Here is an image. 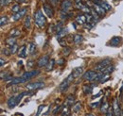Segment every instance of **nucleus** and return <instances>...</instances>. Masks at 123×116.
Segmentation results:
<instances>
[{
	"mask_svg": "<svg viewBox=\"0 0 123 116\" xmlns=\"http://www.w3.org/2000/svg\"><path fill=\"white\" fill-rule=\"evenodd\" d=\"M21 10H22V9H21V7H20L19 4H15V5H13L12 8H11V11H12L13 13H17V12H19Z\"/></svg>",
	"mask_w": 123,
	"mask_h": 116,
	"instance_id": "nucleus-33",
	"label": "nucleus"
},
{
	"mask_svg": "<svg viewBox=\"0 0 123 116\" xmlns=\"http://www.w3.org/2000/svg\"><path fill=\"white\" fill-rule=\"evenodd\" d=\"M32 64H33V61H29V62L27 63V67H31Z\"/></svg>",
	"mask_w": 123,
	"mask_h": 116,
	"instance_id": "nucleus-46",
	"label": "nucleus"
},
{
	"mask_svg": "<svg viewBox=\"0 0 123 116\" xmlns=\"http://www.w3.org/2000/svg\"><path fill=\"white\" fill-rule=\"evenodd\" d=\"M74 102H75V98H74V96L73 95H69V96L66 98V102H65V104L71 107V106H73L74 105Z\"/></svg>",
	"mask_w": 123,
	"mask_h": 116,
	"instance_id": "nucleus-28",
	"label": "nucleus"
},
{
	"mask_svg": "<svg viewBox=\"0 0 123 116\" xmlns=\"http://www.w3.org/2000/svg\"><path fill=\"white\" fill-rule=\"evenodd\" d=\"M110 64H111V60H110V59H106V60L100 61L99 62H98V63L95 65V70L99 72V73H101L103 70L105 69L108 65H110Z\"/></svg>",
	"mask_w": 123,
	"mask_h": 116,
	"instance_id": "nucleus-3",
	"label": "nucleus"
},
{
	"mask_svg": "<svg viewBox=\"0 0 123 116\" xmlns=\"http://www.w3.org/2000/svg\"><path fill=\"white\" fill-rule=\"evenodd\" d=\"M17 50H19L18 49V45H17V44H14V45H11L10 46V51H11V54H15L16 52H17Z\"/></svg>",
	"mask_w": 123,
	"mask_h": 116,
	"instance_id": "nucleus-34",
	"label": "nucleus"
},
{
	"mask_svg": "<svg viewBox=\"0 0 123 116\" xmlns=\"http://www.w3.org/2000/svg\"><path fill=\"white\" fill-rule=\"evenodd\" d=\"M74 43L76 44V45H80L82 41H83V37L81 36V35H80V34H76L75 36H74Z\"/></svg>",
	"mask_w": 123,
	"mask_h": 116,
	"instance_id": "nucleus-24",
	"label": "nucleus"
},
{
	"mask_svg": "<svg viewBox=\"0 0 123 116\" xmlns=\"http://www.w3.org/2000/svg\"><path fill=\"white\" fill-rule=\"evenodd\" d=\"M72 74H73V76L75 78L80 77V76L83 75V68H82V67H77V68H75V69L73 70Z\"/></svg>",
	"mask_w": 123,
	"mask_h": 116,
	"instance_id": "nucleus-18",
	"label": "nucleus"
},
{
	"mask_svg": "<svg viewBox=\"0 0 123 116\" xmlns=\"http://www.w3.org/2000/svg\"><path fill=\"white\" fill-rule=\"evenodd\" d=\"M54 65H55V61H54L53 59L49 60L48 63V64H47V66H46V70H47V72L51 71V70L54 68Z\"/></svg>",
	"mask_w": 123,
	"mask_h": 116,
	"instance_id": "nucleus-22",
	"label": "nucleus"
},
{
	"mask_svg": "<svg viewBox=\"0 0 123 116\" xmlns=\"http://www.w3.org/2000/svg\"><path fill=\"white\" fill-rule=\"evenodd\" d=\"M27 82L26 79L21 76H18V77H13L8 84V86H13V85H17V84H21V83H25Z\"/></svg>",
	"mask_w": 123,
	"mask_h": 116,
	"instance_id": "nucleus-9",
	"label": "nucleus"
},
{
	"mask_svg": "<svg viewBox=\"0 0 123 116\" xmlns=\"http://www.w3.org/2000/svg\"><path fill=\"white\" fill-rule=\"evenodd\" d=\"M93 9L98 12V14L100 16V15H104V13L106 12L105 10H104V9L103 8H101L99 5H98V4H93Z\"/></svg>",
	"mask_w": 123,
	"mask_h": 116,
	"instance_id": "nucleus-19",
	"label": "nucleus"
},
{
	"mask_svg": "<svg viewBox=\"0 0 123 116\" xmlns=\"http://www.w3.org/2000/svg\"><path fill=\"white\" fill-rule=\"evenodd\" d=\"M43 9H44V10L46 12V15L48 17H49V18H52L53 17L54 10H53V9H52V7L50 5H48V4H44L43 5Z\"/></svg>",
	"mask_w": 123,
	"mask_h": 116,
	"instance_id": "nucleus-12",
	"label": "nucleus"
},
{
	"mask_svg": "<svg viewBox=\"0 0 123 116\" xmlns=\"http://www.w3.org/2000/svg\"><path fill=\"white\" fill-rule=\"evenodd\" d=\"M122 116H123V111H122Z\"/></svg>",
	"mask_w": 123,
	"mask_h": 116,
	"instance_id": "nucleus-53",
	"label": "nucleus"
},
{
	"mask_svg": "<svg viewBox=\"0 0 123 116\" xmlns=\"http://www.w3.org/2000/svg\"><path fill=\"white\" fill-rule=\"evenodd\" d=\"M27 11V8H23V9H22V10H21L19 12L14 13V15H12V20H13V21H18V20L22 19L25 15H26Z\"/></svg>",
	"mask_w": 123,
	"mask_h": 116,
	"instance_id": "nucleus-11",
	"label": "nucleus"
},
{
	"mask_svg": "<svg viewBox=\"0 0 123 116\" xmlns=\"http://www.w3.org/2000/svg\"><path fill=\"white\" fill-rule=\"evenodd\" d=\"M113 111L115 116H121L122 115V111L120 110V106L119 103L118 101V99H115L113 102Z\"/></svg>",
	"mask_w": 123,
	"mask_h": 116,
	"instance_id": "nucleus-7",
	"label": "nucleus"
},
{
	"mask_svg": "<svg viewBox=\"0 0 123 116\" xmlns=\"http://www.w3.org/2000/svg\"><path fill=\"white\" fill-rule=\"evenodd\" d=\"M114 69H115V67H114L113 65H111V64H110V65H108L105 69L103 70L101 73H103V74H111V73L114 71Z\"/></svg>",
	"mask_w": 123,
	"mask_h": 116,
	"instance_id": "nucleus-31",
	"label": "nucleus"
},
{
	"mask_svg": "<svg viewBox=\"0 0 123 116\" xmlns=\"http://www.w3.org/2000/svg\"><path fill=\"white\" fill-rule=\"evenodd\" d=\"M98 105H99V102H96V103H92L90 106H91L92 109H95V108H98Z\"/></svg>",
	"mask_w": 123,
	"mask_h": 116,
	"instance_id": "nucleus-44",
	"label": "nucleus"
},
{
	"mask_svg": "<svg viewBox=\"0 0 123 116\" xmlns=\"http://www.w3.org/2000/svg\"><path fill=\"white\" fill-rule=\"evenodd\" d=\"M88 1H93V0H88Z\"/></svg>",
	"mask_w": 123,
	"mask_h": 116,
	"instance_id": "nucleus-52",
	"label": "nucleus"
},
{
	"mask_svg": "<svg viewBox=\"0 0 123 116\" xmlns=\"http://www.w3.org/2000/svg\"><path fill=\"white\" fill-rule=\"evenodd\" d=\"M35 51H36V44L31 43L29 45V47H28V52H29L30 55H33L35 53Z\"/></svg>",
	"mask_w": 123,
	"mask_h": 116,
	"instance_id": "nucleus-29",
	"label": "nucleus"
},
{
	"mask_svg": "<svg viewBox=\"0 0 123 116\" xmlns=\"http://www.w3.org/2000/svg\"><path fill=\"white\" fill-rule=\"evenodd\" d=\"M109 75H110V74H103L102 78H101V80H100V82H99V83H103V82L107 81V80L110 78V76H109Z\"/></svg>",
	"mask_w": 123,
	"mask_h": 116,
	"instance_id": "nucleus-37",
	"label": "nucleus"
},
{
	"mask_svg": "<svg viewBox=\"0 0 123 116\" xmlns=\"http://www.w3.org/2000/svg\"><path fill=\"white\" fill-rule=\"evenodd\" d=\"M87 116H95V115H94V114H92V113H90V114H88Z\"/></svg>",
	"mask_w": 123,
	"mask_h": 116,
	"instance_id": "nucleus-51",
	"label": "nucleus"
},
{
	"mask_svg": "<svg viewBox=\"0 0 123 116\" xmlns=\"http://www.w3.org/2000/svg\"><path fill=\"white\" fill-rule=\"evenodd\" d=\"M63 108H64L63 106H58V107H57V108H56V109L53 111V114H57V112H59V111H60L63 109Z\"/></svg>",
	"mask_w": 123,
	"mask_h": 116,
	"instance_id": "nucleus-40",
	"label": "nucleus"
},
{
	"mask_svg": "<svg viewBox=\"0 0 123 116\" xmlns=\"http://www.w3.org/2000/svg\"><path fill=\"white\" fill-rule=\"evenodd\" d=\"M6 62V61L3 59V58H1V60H0V65H1V67H3L4 66V63Z\"/></svg>",
	"mask_w": 123,
	"mask_h": 116,
	"instance_id": "nucleus-45",
	"label": "nucleus"
},
{
	"mask_svg": "<svg viewBox=\"0 0 123 116\" xmlns=\"http://www.w3.org/2000/svg\"><path fill=\"white\" fill-rule=\"evenodd\" d=\"M7 23H8V17H7L6 15L1 16V19H0V25L3 26L4 25H6Z\"/></svg>",
	"mask_w": 123,
	"mask_h": 116,
	"instance_id": "nucleus-35",
	"label": "nucleus"
},
{
	"mask_svg": "<svg viewBox=\"0 0 123 116\" xmlns=\"http://www.w3.org/2000/svg\"><path fill=\"white\" fill-rule=\"evenodd\" d=\"M75 2H76V4H77V3H80V2H82V0H75Z\"/></svg>",
	"mask_w": 123,
	"mask_h": 116,
	"instance_id": "nucleus-50",
	"label": "nucleus"
},
{
	"mask_svg": "<svg viewBox=\"0 0 123 116\" xmlns=\"http://www.w3.org/2000/svg\"><path fill=\"white\" fill-rule=\"evenodd\" d=\"M108 105H109V104H108V102H104V103L102 104V106H101V108H100V111L106 114V112H107V111H109V109H110Z\"/></svg>",
	"mask_w": 123,
	"mask_h": 116,
	"instance_id": "nucleus-26",
	"label": "nucleus"
},
{
	"mask_svg": "<svg viewBox=\"0 0 123 116\" xmlns=\"http://www.w3.org/2000/svg\"><path fill=\"white\" fill-rule=\"evenodd\" d=\"M34 21H35L36 25H37L38 27H40V28H42V27H44V26L46 25V24H47V19H46L45 15L43 14L42 10H38L37 11L34 12Z\"/></svg>",
	"mask_w": 123,
	"mask_h": 116,
	"instance_id": "nucleus-1",
	"label": "nucleus"
},
{
	"mask_svg": "<svg viewBox=\"0 0 123 116\" xmlns=\"http://www.w3.org/2000/svg\"><path fill=\"white\" fill-rule=\"evenodd\" d=\"M6 44L9 45L10 46L14 45V44H16V37H10V38H8L6 40Z\"/></svg>",
	"mask_w": 123,
	"mask_h": 116,
	"instance_id": "nucleus-27",
	"label": "nucleus"
},
{
	"mask_svg": "<svg viewBox=\"0 0 123 116\" xmlns=\"http://www.w3.org/2000/svg\"><path fill=\"white\" fill-rule=\"evenodd\" d=\"M93 1H94V3H95V4H98V5H99L101 8H103L105 11H110V10H112L111 5H110V4H108L107 2L103 1V0H93Z\"/></svg>",
	"mask_w": 123,
	"mask_h": 116,
	"instance_id": "nucleus-8",
	"label": "nucleus"
},
{
	"mask_svg": "<svg viewBox=\"0 0 123 116\" xmlns=\"http://www.w3.org/2000/svg\"><path fill=\"white\" fill-rule=\"evenodd\" d=\"M39 74H40V71H39V70H32V71H29V72H26V73H24L22 76L26 79V81H28L29 79L33 78L34 76H36L39 75Z\"/></svg>",
	"mask_w": 123,
	"mask_h": 116,
	"instance_id": "nucleus-6",
	"label": "nucleus"
},
{
	"mask_svg": "<svg viewBox=\"0 0 123 116\" xmlns=\"http://www.w3.org/2000/svg\"><path fill=\"white\" fill-rule=\"evenodd\" d=\"M50 2H51L53 5H56V4H57V2H58V0H50Z\"/></svg>",
	"mask_w": 123,
	"mask_h": 116,
	"instance_id": "nucleus-48",
	"label": "nucleus"
},
{
	"mask_svg": "<svg viewBox=\"0 0 123 116\" xmlns=\"http://www.w3.org/2000/svg\"><path fill=\"white\" fill-rule=\"evenodd\" d=\"M18 3H24V2H26V0H16Z\"/></svg>",
	"mask_w": 123,
	"mask_h": 116,
	"instance_id": "nucleus-49",
	"label": "nucleus"
},
{
	"mask_svg": "<svg viewBox=\"0 0 123 116\" xmlns=\"http://www.w3.org/2000/svg\"><path fill=\"white\" fill-rule=\"evenodd\" d=\"M45 105H40L39 107H38V111H37V113H36V115L35 116H40L42 114V111H43V110L45 109Z\"/></svg>",
	"mask_w": 123,
	"mask_h": 116,
	"instance_id": "nucleus-38",
	"label": "nucleus"
},
{
	"mask_svg": "<svg viewBox=\"0 0 123 116\" xmlns=\"http://www.w3.org/2000/svg\"><path fill=\"white\" fill-rule=\"evenodd\" d=\"M64 63V60H60V61H58V64H60V65H62Z\"/></svg>",
	"mask_w": 123,
	"mask_h": 116,
	"instance_id": "nucleus-47",
	"label": "nucleus"
},
{
	"mask_svg": "<svg viewBox=\"0 0 123 116\" xmlns=\"http://www.w3.org/2000/svg\"><path fill=\"white\" fill-rule=\"evenodd\" d=\"M20 30L18 29V28H12V29H11V31H10V36L11 37H17V36H19L20 35Z\"/></svg>",
	"mask_w": 123,
	"mask_h": 116,
	"instance_id": "nucleus-25",
	"label": "nucleus"
},
{
	"mask_svg": "<svg viewBox=\"0 0 123 116\" xmlns=\"http://www.w3.org/2000/svg\"><path fill=\"white\" fill-rule=\"evenodd\" d=\"M71 110L73 111V112H79L81 110V104H80V102H76L73 106L71 107Z\"/></svg>",
	"mask_w": 123,
	"mask_h": 116,
	"instance_id": "nucleus-21",
	"label": "nucleus"
},
{
	"mask_svg": "<svg viewBox=\"0 0 123 116\" xmlns=\"http://www.w3.org/2000/svg\"><path fill=\"white\" fill-rule=\"evenodd\" d=\"M49 56L48 55H46V56H43L42 58H40L39 59V61H38V62H37V64H38V66L39 67H46L47 66V64L48 63L49 61Z\"/></svg>",
	"mask_w": 123,
	"mask_h": 116,
	"instance_id": "nucleus-13",
	"label": "nucleus"
},
{
	"mask_svg": "<svg viewBox=\"0 0 123 116\" xmlns=\"http://www.w3.org/2000/svg\"><path fill=\"white\" fill-rule=\"evenodd\" d=\"M70 52H71V49H70V48H68V47H65V49H64V51H63L64 55H66V56H67Z\"/></svg>",
	"mask_w": 123,
	"mask_h": 116,
	"instance_id": "nucleus-41",
	"label": "nucleus"
},
{
	"mask_svg": "<svg viewBox=\"0 0 123 116\" xmlns=\"http://www.w3.org/2000/svg\"><path fill=\"white\" fill-rule=\"evenodd\" d=\"M69 112H70V106L65 104V107H64L62 111V116H69Z\"/></svg>",
	"mask_w": 123,
	"mask_h": 116,
	"instance_id": "nucleus-23",
	"label": "nucleus"
},
{
	"mask_svg": "<svg viewBox=\"0 0 123 116\" xmlns=\"http://www.w3.org/2000/svg\"><path fill=\"white\" fill-rule=\"evenodd\" d=\"M7 104H8V106H9L10 109L15 108V107L19 104V102H18V100H17V96H16V95H12L11 97H10L9 100H8V102H7Z\"/></svg>",
	"mask_w": 123,
	"mask_h": 116,
	"instance_id": "nucleus-10",
	"label": "nucleus"
},
{
	"mask_svg": "<svg viewBox=\"0 0 123 116\" xmlns=\"http://www.w3.org/2000/svg\"><path fill=\"white\" fill-rule=\"evenodd\" d=\"M74 76H73V74L71 73L62 83H61V85L59 86V90L61 91V92H64L65 90H67V88L70 86V84L73 82V80H74Z\"/></svg>",
	"mask_w": 123,
	"mask_h": 116,
	"instance_id": "nucleus-2",
	"label": "nucleus"
},
{
	"mask_svg": "<svg viewBox=\"0 0 123 116\" xmlns=\"http://www.w3.org/2000/svg\"><path fill=\"white\" fill-rule=\"evenodd\" d=\"M63 28H64V24L62 23V22H58V23L54 25V29H55V31H57V33L59 31H61Z\"/></svg>",
	"mask_w": 123,
	"mask_h": 116,
	"instance_id": "nucleus-30",
	"label": "nucleus"
},
{
	"mask_svg": "<svg viewBox=\"0 0 123 116\" xmlns=\"http://www.w3.org/2000/svg\"><path fill=\"white\" fill-rule=\"evenodd\" d=\"M72 7V3L70 0H64L61 4V10L64 11H68Z\"/></svg>",
	"mask_w": 123,
	"mask_h": 116,
	"instance_id": "nucleus-14",
	"label": "nucleus"
},
{
	"mask_svg": "<svg viewBox=\"0 0 123 116\" xmlns=\"http://www.w3.org/2000/svg\"><path fill=\"white\" fill-rule=\"evenodd\" d=\"M11 0H1V7L3 8L4 6H7Z\"/></svg>",
	"mask_w": 123,
	"mask_h": 116,
	"instance_id": "nucleus-39",
	"label": "nucleus"
},
{
	"mask_svg": "<svg viewBox=\"0 0 123 116\" xmlns=\"http://www.w3.org/2000/svg\"><path fill=\"white\" fill-rule=\"evenodd\" d=\"M18 56L20 58H26L27 57V46L22 45L18 50Z\"/></svg>",
	"mask_w": 123,
	"mask_h": 116,
	"instance_id": "nucleus-20",
	"label": "nucleus"
},
{
	"mask_svg": "<svg viewBox=\"0 0 123 116\" xmlns=\"http://www.w3.org/2000/svg\"><path fill=\"white\" fill-rule=\"evenodd\" d=\"M97 75H98V74H97L96 71L89 70V71L85 72V73L82 75V78H83L84 80H88V81H91V82H92V81L94 80V78L96 77Z\"/></svg>",
	"mask_w": 123,
	"mask_h": 116,
	"instance_id": "nucleus-5",
	"label": "nucleus"
},
{
	"mask_svg": "<svg viewBox=\"0 0 123 116\" xmlns=\"http://www.w3.org/2000/svg\"><path fill=\"white\" fill-rule=\"evenodd\" d=\"M76 21L77 23L80 25H85L87 23V18H86V14H80L76 17Z\"/></svg>",
	"mask_w": 123,
	"mask_h": 116,
	"instance_id": "nucleus-16",
	"label": "nucleus"
},
{
	"mask_svg": "<svg viewBox=\"0 0 123 116\" xmlns=\"http://www.w3.org/2000/svg\"><path fill=\"white\" fill-rule=\"evenodd\" d=\"M67 34H68V28H67V27H64L61 31H59V32L57 33L56 38H57L58 41H61V39H63L64 37H65Z\"/></svg>",
	"mask_w": 123,
	"mask_h": 116,
	"instance_id": "nucleus-15",
	"label": "nucleus"
},
{
	"mask_svg": "<svg viewBox=\"0 0 123 116\" xmlns=\"http://www.w3.org/2000/svg\"><path fill=\"white\" fill-rule=\"evenodd\" d=\"M44 86H45L44 82L37 81V82H32V83L27 84L26 85V89L27 91H35V90H38V89H42Z\"/></svg>",
	"mask_w": 123,
	"mask_h": 116,
	"instance_id": "nucleus-4",
	"label": "nucleus"
},
{
	"mask_svg": "<svg viewBox=\"0 0 123 116\" xmlns=\"http://www.w3.org/2000/svg\"><path fill=\"white\" fill-rule=\"evenodd\" d=\"M24 25L26 28H29V27H30V17H29V16H27V17H26Z\"/></svg>",
	"mask_w": 123,
	"mask_h": 116,
	"instance_id": "nucleus-36",
	"label": "nucleus"
},
{
	"mask_svg": "<svg viewBox=\"0 0 123 116\" xmlns=\"http://www.w3.org/2000/svg\"><path fill=\"white\" fill-rule=\"evenodd\" d=\"M106 116H115L114 111H113V109H109V111L106 112Z\"/></svg>",
	"mask_w": 123,
	"mask_h": 116,
	"instance_id": "nucleus-43",
	"label": "nucleus"
},
{
	"mask_svg": "<svg viewBox=\"0 0 123 116\" xmlns=\"http://www.w3.org/2000/svg\"><path fill=\"white\" fill-rule=\"evenodd\" d=\"M120 44H121V38L118 36L112 38V40L110 41V45L112 46H118Z\"/></svg>",
	"mask_w": 123,
	"mask_h": 116,
	"instance_id": "nucleus-17",
	"label": "nucleus"
},
{
	"mask_svg": "<svg viewBox=\"0 0 123 116\" xmlns=\"http://www.w3.org/2000/svg\"><path fill=\"white\" fill-rule=\"evenodd\" d=\"M92 89H93V86H91V85H85L83 87V92H84L85 94H90V93H92Z\"/></svg>",
	"mask_w": 123,
	"mask_h": 116,
	"instance_id": "nucleus-32",
	"label": "nucleus"
},
{
	"mask_svg": "<svg viewBox=\"0 0 123 116\" xmlns=\"http://www.w3.org/2000/svg\"><path fill=\"white\" fill-rule=\"evenodd\" d=\"M2 54H5L6 56H9L10 54H11V51H10V49H8V48H5V49H3L2 50Z\"/></svg>",
	"mask_w": 123,
	"mask_h": 116,
	"instance_id": "nucleus-42",
	"label": "nucleus"
}]
</instances>
